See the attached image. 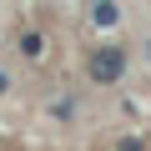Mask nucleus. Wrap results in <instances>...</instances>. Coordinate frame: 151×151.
I'll return each instance as SVG.
<instances>
[{"mask_svg": "<svg viewBox=\"0 0 151 151\" xmlns=\"http://www.w3.org/2000/svg\"><path fill=\"white\" fill-rule=\"evenodd\" d=\"M86 15H91L96 30H116V25H121V5H116V0H91Z\"/></svg>", "mask_w": 151, "mask_h": 151, "instance_id": "2", "label": "nucleus"}, {"mask_svg": "<svg viewBox=\"0 0 151 151\" xmlns=\"http://www.w3.org/2000/svg\"><path fill=\"white\" fill-rule=\"evenodd\" d=\"M116 151H151V146H146V141H141V136H126V141H121V146H116Z\"/></svg>", "mask_w": 151, "mask_h": 151, "instance_id": "5", "label": "nucleus"}, {"mask_svg": "<svg viewBox=\"0 0 151 151\" xmlns=\"http://www.w3.org/2000/svg\"><path fill=\"white\" fill-rule=\"evenodd\" d=\"M15 50H20L25 60H40V55H45V35L25 25V30H20V40H15Z\"/></svg>", "mask_w": 151, "mask_h": 151, "instance_id": "3", "label": "nucleus"}, {"mask_svg": "<svg viewBox=\"0 0 151 151\" xmlns=\"http://www.w3.org/2000/svg\"><path fill=\"white\" fill-rule=\"evenodd\" d=\"M126 70H131V60H126V50H121L116 40L91 45V55H86V81H91V86H121Z\"/></svg>", "mask_w": 151, "mask_h": 151, "instance_id": "1", "label": "nucleus"}, {"mask_svg": "<svg viewBox=\"0 0 151 151\" xmlns=\"http://www.w3.org/2000/svg\"><path fill=\"white\" fill-rule=\"evenodd\" d=\"M5 91H10V76H5V70H0V96H5Z\"/></svg>", "mask_w": 151, "mask_h": 151, "instance_id": "6", "label": "nucleus"}, {"mask_svg": "<svg viewBox=\"0 0 151 151\" xmlns=\"http://www.w3.org/2000/svg\"><path fill=\"white\" fill-rule=\"evenodd\" d=\"M50 116H55V121H70V116H76V101H70V96H65V101H50Z\"/></svg>", "mask_w": 151, "mask_h": 151, "instance_id": "4", "label": "nucleus"}]
</instances>
